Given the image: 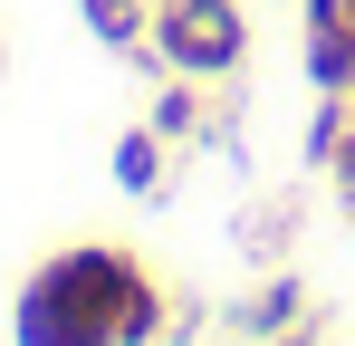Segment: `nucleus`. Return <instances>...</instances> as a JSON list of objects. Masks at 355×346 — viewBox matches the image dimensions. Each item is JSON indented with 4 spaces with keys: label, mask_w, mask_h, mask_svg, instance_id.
Wrapping results in <instances>:
<instances>
[{
    "label": "nucleus",
    "mask_w": 355,
    "mask_h": 346,
    "mask_svg": "<svg viewBox=\"0 0 355 346\" xmlns=\"http://www.w3.org/2000/svg\"><path fill=\"white\" fill-rule=\"evenodd\" d=\"M346 125H355V97H317V115H307V173H327V164H336Z\"/></svg>",
    "instance_id": "0eeeda50"
},
{
    "label": "nucleus",
    "mask_w": 355,
    "mask_h": 346,
    "mask_svg": "<svg viewBox=\"0 0 355 346\" xmlns=\"http://www.w3.org/2000/svg\"><path fill=\"white\" fill-rule=\"evenodd\" d=\"M269 346H327V308H317V318H297L288 337H269Z\"/></svg>",
    "instance_id": "1a4fd4ad"
},
{
    "label": "nucleus",
    "mask_w": 355,
    "mask_h": 346,
    "mask_svg": "<svg viewBox=\"0 0 355 346\" xmlns=\"http://www.w3.org/2000/svg\"><path fill=\"white\" fill-rule=\"evenodd\" d=\"M77 19H87V39L116 58H144V39H154V0H77Z\"/></svg>",
    "instance_id": "39448f33"
},
{
    "label": "nucleus",
    "mask_w": 355,
    "mask_h": 346,
    "mask_svg": "<svg viewBox=\"0 0 355 346\" xmlns=\"http://www.w3.org/2000/svg\"><path fill=\"white\" fill-rule=\"evenodd\" d=\"M297 58L317 97H355V0H297Z\"/></svg>",
    "instance_id": "7ed1b4c3"
},
{
    "label": "nucleus",
    "mask_w": 355,
    "mask_h": 346,
    "mask_svg": "<svg viewBox=\"0 0 355 346\" xmlns=\"http://www.w3.org/2000/svg\"><path fill=\"white\" fill-rule=\"evenodd\" d=\"M106 173H116V192H135V202H164V135L154 125H125Z\"/></svg>",
    "instance_id": "423d86ee"
},
{
    "label": "nucleus",
    "mask_w": 355,
    "mask_h": 346,
    "mask_svg": "<svg viewBox=\"0 0 355 346\" xmlns=\"http://www.w3.org/2000/svg\"><path fill=\"white\" fill-rule=\"evenodd\" d=\"M327 183H336V202H346V222H355V125H346V145H336V164H327Z\"/></svg>",
    "instance_id": "6e6552de"
},
{
    "label": "nucleus",
    "mask_w": 355,
    "mask_h": 346,
    "mask_svg": "<svg viewBox=\"0 0 355 346\" xmlns=\"http://www.w3.org/2000/svg\"><path fill=\"white\" fill-rule=\"evenodd\" d=\"M144 77H202V87H240V77H250V10H240V0H154Z\"/></svg>",
    "instance_id": "f03ea898"
},
{
    "label": "nucleus",
    "mask_w": 355,
    "mask_h": 346,
    "mask_svg": "<svg viewBox=\"0 0 355 346\" xmlns=\"http://www.w3.org/2000/svg\"><path fill=\"white\" fill-rule=\"evenodd\" d=\"M317 308H327V298H317ZM317 308H307V279H297V270H269V279L221 318V337L231 346H269V337H288L297 318H317Z\"/></svg>",
    "instance_id": "20e7f679"
},
{
    "label": "nucleus",
    "mask_w": 355,
    "mask_h": 346,
    "mask_svg": "<svg viewBox=\"0 0 355 346\" xmlns=\"http://www.w3.org/2000/svg\"><path fill=\"white\" fill-rule=\"evenodd\" d=\"M164 327H173V298L116 240L49 250L10 298V346H164Z\"/></svg>",
    "instance_id": "f257e3e1"
}]
</instances>
